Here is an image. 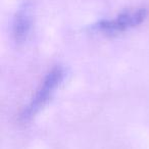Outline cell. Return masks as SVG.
Returning <instances> with one entry per match:
<instances>
[{
	"instance_id": "6da1fadb",
	"label": "cell",
	"mask_w": 149,
	"mask_h": 149,
	"mask_svg": "<svg viewBox=\"0 0 149 149\" xmlns=\"http://www.w3.org/2000/svg\"><path fill=\"white\" fill-rule=\"evenodd\" d=\"M65 76V70L61 65L52 68L45 76L29 103L23 108L19 114V122L23 124L31 122L51 100L55 91L62 84Z\"/></svg>"
},
{
	"instance_id": "7a4b0ae2",
	"label": "cell",
	"mask_w": 149,
	"mask_h": 149,
	"mask_svg": "<svg viewBox=\"0 0 149 149\" xmlns=\"http://www.w3.org/2000/svg\"><path fill=\"white\" fill-rule=\"evenodd\" d=\"M148 11L146 8H137L134 10H126L116 15L114 19H100L90 26V31L113 36L138 27L146 19Z\"/></svg>"
},
{
	"instance_id": "3957f363",
	"label": "cell",
	"mask_w": 149,
	"mask_h": 149,
	"mask_svg": "<svg viewBox=\"0 0 149 149\" xmlns=\"http://www.w3.org/2000/svg\"><path fill=\"white\" fill-rule=\"evenodd\" d=\"M33 6L29 1H24L17 8L13 21V37L17 44L28 40L33 29Z\"/></svg>"
}]
</instances>
